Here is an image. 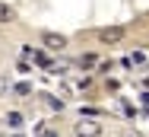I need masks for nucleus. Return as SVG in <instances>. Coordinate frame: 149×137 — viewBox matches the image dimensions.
Returning a JSON list of instances; mask_svg holds the SVG:
<instances>
[{
	"label": "nucleus",
	"mask_w": 149,
	"mask_h": 137,
	"mask_svg": "<svg viewBox=\"0 0 149 137\" xmlns=\"http://www.w3.org/2000/svg\"><path fill=\"white\" fill-rule=\"evenodd\" d=\"M102 121H95V118H79L76 124H73V134L76 137H102Z\"/></svg>",
	"instance_id": "1"
},
{
	"label": "nucleus",
	"mask_w": 149,
	"mask_h": 137,
	"mask_svg": "<svg viewBox=\"0 0 149 137\" xmlns=\"http://www.w3.org/2000/svg\"><path fill=\"white\" fill-rule=\"evenodd\" d=\"M124 35H127L124 26H108V29L98 32V42H102V45H118V42H124Z\"/></svg>",
	"instance_id": "2"
},
{
	"label": "nucleus",
	"mask_w": 149,
	"mask_h": 137,
	"mask_svg": "<svg viewBox=\"0 0 149 137\" xmlns=\"http://www.w3.org/2000/svg\"><path fill=\"white\" fill-rule=\"evenodd\" d=\"M41 42H45V48H48V51H63V48H67V38L57 35V32H45V35H41Z\"/></svg>",
	"instance_id": "3"
},
{
	"label": "nucleus",
	"mask_w": 149,
	"mask_h": 137,
	"mask_svg": "<svg viewBox=\"0 0 149 137\" xmlns=\"http://www.w3.org/2000/svg\"><path fill=\"white\" fill-rule=\"evenodd\" d=\"M13 19H16V10H13L10 3L0 0V23H13Z\"/></svg>",
	"instance_id": "4"
},
{
	"label": "nucleus",
	"mask_w": 149,
	"mask_h": 137,
	"mask_svg": "<svg viewBox=\"0 0 149 137\" xmlns=\"http://www.w3.org/2000/svg\"><path fill=\"white\" fill-rule=\"evenodd\" d=\"M6 124H10V128H22V115H19V112H10V115H6Z\"/></svg>",
	"instance_id": "5"
},
{
	"label": "nucleus",
	"mask_w": 149,
	"mask_h": 137,
	"mask_svg": "<svg viewBox=\"0 0 149 137\" xmlns=\"http://www.w3.org/2000/svg\"><path fill=\"white\" fill-rule=\"evenodd\" d=\"M45 102H48V105H51V109H63V102H60V99H54V96H45Z\"/></svg>",
	"instance_id": "6"
},
{
	"label": "nucleus",
	"mask_w": 149,
	"mask_h": 137,
	"mask_svg": "<svg viewBox=\"0 0 149 137\" xmlns=\"http://www.w3.org/2000/svg\"><path fill=\"white\" fill-rule=\"evenodd\" d=\"M92 64H95V57H92V54H83V57H79V67H92Z\"/></svg>",
	"instance_id": "7"
},
{
	"label": "nucleus",
	"mask_w": 149,
	"mask_h": 137,
	"mask_svg": "<svg viewBox=\"0 0 149 137\" xmlns=\"http://www.w3.org/2000/svg\"><path fill=\"white\" fill-rule=\"evenodd\" d=\"M16 93H19V96H29L32 86H29V83H19V86H16Z\"/></svg>",
	"instance_id": "8"
},
{
	"label": "nucleus",
	"mask_w": 149,
	"mask_h": 137,
	"mask_svg": "<svg viewBox=\"0 0 149 137\" xmlns=\"http://www.w3.org/2000/svg\"><path fill=\"white\" fill-rule=\"evenodd\" d=\"M38 137H57V131H41Z\"/></svg>",
	"instance_id": "9"
}]
</instances>
